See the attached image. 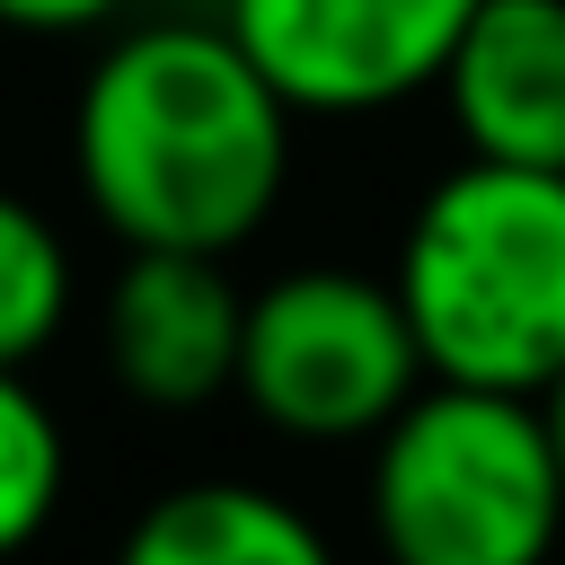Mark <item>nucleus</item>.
I'll use <instances>...</instances> for the list:
<instances>
[{"instance_id": "nucleus-8", "label": "nucleus", "mask_w": 565, "mask_h": 565, "mask_svg": "<svg viewBox=\"0 0 565 565\" xmlns=\"http://www.w3.org/2000/svg\"><path fill=\"white\" fill-rule=\"evenodd\" d=\"M115 565H335V547L256 477H185L132 512Z\"/></svg>"}, {"instance_id": "nucleus-3", "label": "nucleus", "mask_w": 565, "mask_h": 565, "mask_svg": "<svg viewBox=\"0 0 565 565\" xmlns=\"http://www.w3.org/2000/svg\"><path fill=\"white\" fill-rule=\"evenodd\" d=\"M371 539L388 565H547L565 539V459L521 388L424 380L371 441Z\"/></svg>"}, {"instance_id": "nucleus-2", "label": "nucleus", "mask_w": 565, "mask_h": 565, "mask_svg": "<svg viewBox=\"0 0 565 565\" xmlns=\"http://www.w3.org/2000/svg\"><path fill=\"white\" fill-rule=\"evenodd\" d=\"M388 274L433 380L521 397L565 380V168L459 159L424 185Z\"/></svg>"}, {"instance_id": "nucleus-4", "label": "nucleus", "mask_w": 565, "mask_h": 565, "mask_svg": "<svg viewBox=\"0 0 565 565\" xmlns=\"http://www.w3.org/2000/svg\"><path fill=\"white\" fill-rule=\"evenodd\" d=\"M433 380L424 335L397 300V274L362 265H291L265 291H247V344H238V406L309 450L380 441L415 388Z\"/></svg>"}, {"instance_id": "nucleus-7", "label": "nucleus", "mask_w": 565, "mask_h": 565, "mask_svg": "<svg viewBox=\"0 0 565 565\" xmlns=\"http://www.w3.org/2000/svg\"><path fill=\"white\" fill-rule=\"evenodd\" d=\"M441 115L468 159L565 168V0H477L441 71Z\"/></svg>"}, {"instance_id": "nucleus-11", "label": "nucleus", "mask_w": 565, "mask_h": 565, "mask_svg": "<svg viewBox=\"0 0 565 565\" xmlns=\"http://www.w3.org/2000/svg\"><path fill=\"white\" fill-rule=\"evenodd\" d=\"M132 0H0V26L18 35H88V26H115Z\"/></svg>"}, {"instance_id": "nucleus-5", "label": "nucleus", "mask_w": 565, "mask_h": 565, "mask_svg": "<svg viewBox=\"0 0 565 565\" xmlns=\"http://www.w3.org/2000/svg\"><path fill=\"white\" fill-rule=\"evenodd\" d=\"M477 0H221V26L291 115H388L441 88Z\"/></svg>"}, {"instance_id": "nucleus-9", "label": "nucleus", "mask_w": 565, "mask_h": 565, "mask_svg": "<svg viewBox=\"0 0 565 565\" xmlns=\"http://www.w3.org/2000/svg\"><path fill=\"white\" fill-rule=\"evenodd\" d=\"M71 300H79L71 238L53 230L44 203L0 185V371H35L62 344Z\"/></svg>"}, {"instance_id": "nucleus-10", "label": "nucleus", "mask_w": 565, "mask_h": 565, "mask_svg": "<svg viewBox=\"0 0 565 565\" xmlns=\"http://www.w3.org/2000/svg\"><path fill=\"white\" fill-rule=\"evenodd\" d=\"M71 494V433L26 371H0V565L26 556Z\"/></svg>"}, {"instance_id": "nucleus-12", "label": "nucleus", "mask_w": 565, "mask_h": 565, "mask_svg": "<svg viewBox=\"0 0 565 565\" xmlns=\"http://www.w3.org/2000/svg\"><path fill=\"white\" fill-rule=\"evenodd\" d=\"M539 406H547V433H556V459H565V380H556V388H547Z\"/></svg>"}, {"instance_id": "nucleus-1", "label": "nucleus", "mask_w": 565, "mask_h": 565, "mask_svg": "<svg viewBox=\"0 0 565 565\" xmlns=\"http://www.w3.org/2000/svg\"><path fill=\"white\" fill-rule=\"evenodd\" d=\"M291 97L212 18L124 26L71 97V177L115 247H247L291 185Z\"/></svg>"}, {"instance_id": "nucleus-6", "label": "nucleus", "mask_w": 565, "mask_h": 565, "mask_svg": "<svg viewBox=\"0 0 565 565\" xmlns=\"http://www.w3.org/2000/svg\"><path fill=\"white\" fill-rule=\"evenodd\" d=\"M238 344H247V291L230 282V256L124 247V265L97 300V353L124 397H141L159 415L238 397Z\"/></svg>"}]
</instances>
